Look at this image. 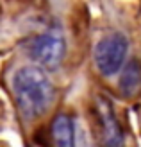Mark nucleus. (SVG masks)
Returning a JSON list of instances; mask_svg holds the SVG:
<instances>
[{
    "label": "nucleus",
    "instance_id": "nucleus-3",
    "mask_svg": "<svg viewBox=\"0 0 141 147\" xmlns=\"http://www.w3.org/2000/svg\"><path fill=\"white\" fill-rule=\"evenodd\" d=\"M66 43L59 31H47L29 43V56L34 63L47 70H55L63 63Z\"/></svg>",
    "mask_w": 141,
    "mask_h": 147
},
{
    "label": "nucleus",
    "instance_id": "nucleus-6",
    "mask_svg": "<svg viewBox=\"0 0 141 147\" xmlns=\"http://www.w3.org/2000/svg\"><path fill=\"white\" fill-rule=\"evenodd\" d=\"M120 92L125 97H136L141 93V63L132 59L120 77Z\"/></svg>",
    "mask_w": 141,
    "mask_h": 147
},
{
    "label": "nucleus",
    "instance_id": "nucleus-1",
    "mask_svg": "<svg viewBox=\"0 0 141 147\" xmlns=\"http://www.w3.org/2000/svg\"><path fill=\"white\" fill-rule=\"evenodd\" d=\"M13 93L25 120H36L45 115L55 97L50 79L39 67H23L14 74Z\"/></svg>",
    "mask_w": 141,
    "mask_h": 147
},
{
    "label": "nucleus",
    "instance_id": "nucleus-5",
    "mask_svg": "<svg viewBox=\"0 0 141 147\" xmlns=\"http://www.w3.org/2000/svg\"><path fill=\"white\" fill-rule=\"evenodd\" d=\"M52 140L59 147H72L75 144V126L68 115H57L52 122Z\"/></svg>",
    "mask_w": 141,
    "mask_h": 147
},
{
    "label": "nucleus",
    "instance_id": "nucleus-4",
    "mask_svg": "<svg viewBox=\"0 0 141 147\" xmlns=\"http://www.w3.org/2000/svg\"><path fill=\"white\" fill-rule=\"evenodd\" d=\"M96 111H98L100 124H102L104 144L106 145H122L123 144V131H122V126L113 111V106L106 99L100 97L98 104H96Z\"/></svg>",
    "mask_w": 141,
    "mask_h": 147
},
{
    "label": "nucleus",
    "instance_id": "nucleus-2",
    "mask_svg": "<svg viewBox=\"0 0 141 147\" xmlns=\"http://www.w3.org/2000/svg\"><path fill=\"white\" fill-rule=\"evenodd\" d=\"M129 50L127 38L120 32L109 34L106 38H102L95 47V67L104 77H111L123 67L125 56Z\"/></svg>",
    "mask_w": 141,
    "mask_h": 147
}]
</instances>
